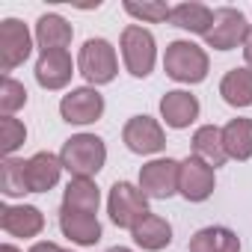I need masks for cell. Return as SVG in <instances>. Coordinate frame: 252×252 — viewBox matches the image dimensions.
Masks as SVG:
<instances>
[{
    "mask_svg": "<svg viewBox=\"0 0 252 252\" xmlns=\"http://www.w3.org/2000/svg\"><path fill=\"white\" fill-rule=\"evenodd\" d=\"M33 33L24 21L18 18H3L0 21V71L9 74L18 65H24L33 54Z\"/></svg>",
    "mask_w": 252,
    "mask_h": 252,
    "instance_id": "obj_6",
    "label": "cell"
},
{
    "mask_svg": "<svg viewBox=\"0 0 252 252\" xmlns=\"http://www.w3.org/2000/svg\"><path fill=\"white\" fill-rule=\"evenodd\" d=\"M163 71L166 77H172L175 83H202L211 71V60H208V51L190 39H175L166 45V54H163Z\"/></svg>",
    "mask_w": 252,
    "mask_h": 252,
    "instance_id": "obj_2",
    "label": "cell"
},
{
    "mask_svg": "<svg viewBox=\"0 0 252 252\" xmlns=\"http://www.w3.org/2000/svg\"><path fill=\"white\" fill-rule=\"evenodd\" d=\"M222 146H225V155L228 160H249L252 158V119L246 116H237L231 122H225L222 128Z\"/></svg>",
    "mask_w": 252,
    "mask_h": 252,
    "instance_id": "obj_22",
    "label": "cell"
},
{
    "mask_svg": "<svg viewBox=\"0 0 252 252\" xmlns=\"http://www.w3.org/2000/svg\"><path fill=\"white\" fill-rule=\"evenodd\" d=\"M0 134H3V143H0L3 146V155L12 158L27 140V125L21 119H15V116H3L0 119Z\"/></svg>",
    "mask_w": 252,
    "mask_h": 252,
    "instance_id": "obj_28",
    "label": "cell"
},
{
    "mask_svg": "<svg viewBox=\"0 0 252 252\" xmlns=\"http://www.w3.org/2000/svg\"><path fill=\"white\" fill-rule=\"evenodd\" d=\"M140 190L149 199L166 202L178 193V160L172 158H155L140 166Z\"/></svg>",
    "mask_w": 252,
    "mask_h": 252,
    "instance_id": "obj_11",
    "label": "cell"
},
{
    "mask_svg": "<svg viewBox=\"0 0 252 252\" xmlns=\"http://www.w3.org/2000/svg\"><path fill=\"white\" fill-rule=\"evenodd\" d=\"M74 74V60L68 51H45L36 60V83L48 92L65 89Z\"/></svg>",
    "mask_w": 252,
    "mask_h": 252,
    "instance_id": "obj_13",
    "label": "cell"
},
{
    "mask_svg": "<svg viewBox=\"0 0 252 252\" xmlns=\"http://www.w3.org/2000/svg\"><path fill=\"white\" fill-rule=\"evenodd\" d=\"M107 214L116 228L134 231L152 211H149V196L140 190V184L131 181H116L107 196Z\"/></svg>",
    "mask_w": 252,
    "mask_h": 252,
    "instance_id": "obj_4",
    "label": "cell"
},
{
    "mask_svg": "<svg viewBox=\"0 0 252 252\" xmlns=\"http://www.w3.org/2000/svg\"><path fill=\"white\" fill-rule=\"evenodd\" d=\"M220 95L228 107H252V68L249 65H237L228 68L220 80Z\"/></svg>",
    "mask_w": 252,
    "mask_h": 252,
    "instance_id": "obj_19",
    "label": "cell"
},
{
    "mask_svg": "<svg viewBox=\"0 0 252 252\" xmlns=\"http://www.w3.org/2000/svg\"><path fill=\"white\" fill-rule=\"evenodd\" d=\"M187 249L190 252H240V237L228 225H205L190 237Z\"/></svg>",
    "mask_w": 252,
    "mask_h": 252,
    "instance_id": "obj_20",
    "label": "cell"
},
{
    "mask_svg": "<svg viewBox=\"0 0 252 252\" xmlns=\"http://www.w3.org/2000/svg\"><path fill=\"white\" fill-rule=\"evenodd\" d=\"M0 187H3L6 196H24V193H30V187H27V160H21V158H3V166H0Z\"/></svg>",
    "mask_w": 252,
    "mask_h": 252,
    "instance_id": "obj_25",
    "label": "cell"
},
{
    "mask_svg": "<svg viewBox=\"0 0 252 252\" xmlns=\"http://www.w3.org/2000/svg\"><path fill=\"white\" fill-rule=\"evenodd\" d=\"M246 33H249L246 15L234 6H220L214 9V27L205 36V45L214 51H234V48H243Z\"/></svg>",
    "mask_w": 252,
    "mask_h": 252,
    "instance_id": "obj_9",
    "label": "cell"
},
{
    "mask_svg": "<svg viewBox=\"0 0 252 252\" xmlns=\"http://www.w3.org/2000/svg\"><path fill=\"white\" fill-rule=\"evenodd\" d=\"M60 160L71 178H95L107 163V146L98 134H74L63 143Z\"/></svg>",
    "mask_w": 252,
    "mask_h": 252,
    "instance_id": "obj_1",
    "label": "cell"
},
{
    "mask_svg": "<svg viewBox=\"0 0 252 252\" xmlns=\"http://www.w3.org/2000/svg\"><path fill=\"white\" fill-rule=\"evenodd\" d=\"M190 146H193V155L202 158L205 163H211L214 169L228 160L225 146H222V128H217V125H202V128H196Z\"/></svg>",
    "mask_w": 252,
    "mask_h": 252,
    "instance_id": "obj_23",
    "label": "cell"
},
{
    "mask_svg": "<svg viewBox=\"0 0 252 252\" xmlns=\"http://www.w3.org/2000/svg\"><path fill=\"white\" fill-rule=\"evenodd\" d=\"M243 60H246V65L252 68V24H249V33H246V42H243Z\"/></svg>",
    "mask_w": 252,
    "mask_h": 252,
    "instance_id": "obj_30",
    "label": "cell"
},
{
    "mask_svg": "<svg viewBox=\"0 0 252 252\" xmlns=\"http://www.w3.org/2000/svg\"><path fill=\"white\" fill-rule=\"evenodd\" d=\"M134 243L143 249V252H160L172 243V222L160 214H149L134 231H131Z\"/></svg>",
    "mask_w": 252,
    "mask_h": 252,
    "instance_id": "obj_18",
    "label": "cell"
},
{
    "mask_svg": "<svg viewBox=\"0 0 252 252\" xmlns=\"http://www.w3.org/2000/svg\"><path fill=\"white\" fill-rule=\"evenodd\" d=\"M60 252H71V249H60Z\"/></svg>",
    "mask_w": 252,
    "mask_h": 252,
    "instance_id": "obj_33",
    "label": "cell"
},
{
    "mask_svg": "<svg viewBox=\"0 0 252 252\" xmlns=\"http://www.w3.org/2000/svg\"><path fill=\"white\" fill-rule=\"evenodd\" d=\"M36 45H39V54L45 51H68L71 39H74V30L71 24L57 15V12H45L39 21H36Z\"/></svg>",
    "mask_w": 252,
    "mask_h": 252,
    "instance_id": "obj_17",
    "label": "cell"
},
{
    "mask_svg": "<svg viewBox=\"0 0 252 252\" xmlns=\"http://www.w3.org/2000/svg\"><path fill=\"white\" fill-rule=\"evenodd\" d=\"M199 110H202L199 98L193 92H187V89H169L160 98V119H163L166 128H172V131L190 128V125L199 119Z\"/></svg>",
    "mask_w": 252,
    "mask_h": 252,
    "instance_id": "obj_12",
    "label": "cell"
},
{
    "mask_svg": "<svg viewBox=\"0 0 252 252\" xmlns=\"http://www.w3.org/2000/svg\"><path fill=\"white\" fill-rule=\"evenodd\" d=\"M122 143L128 146V152L134 155H160L166 149V131H163V125L152 116H131L128 122H125V128H122Z\"/></svg>",
    "mask_w": 252,
    "mask_h": 252,
    "instance_id": "obj_8",
    "label": "cell"
},
{
    "mask_svg": "<svg viewBox=\"0 0 252 252\" xmlns=\"http://www.w3.org/2000/svg\"><path fill=\"white\" fill-rule=\"evenodd\" d=\"M0 252H24V249H18L15 243H3V249H0Z\"/></svg>",
    "mask_w": 252,
    "mask_h": 252,
    "instance_id": "obj_31",
    "label": "cell"
},
{
    "mask_svg": "<svg viewBox=\"0 0 252 252\" xmlns=\"http://www.w3.org/2000/svg\"><path fill=\"white\" fill-rule=\"evenodd\" d=\"M122 9L128 12L137 21H149V24H163L172 18V6L163 3V0H146V3H137V0H125Z\"/></svg>",
    "mask_w": 252,
    "mask_h": 252,
    "instance_id": "obj_26",
    "label": "cell"
},
{
    "mask_svg": "<svg viewBox=\"0 0 252 252\" xmlns=\"http://www.w3.org/2000/svg\"><path fill=\"white\" fill-rule=\"evenodd\" d=\"M27 252H60V246H57L54 240H39V243H33Z\"/></svg>",
    "mask_w": 252,
    "mask_h": 252,
    "instance_id": "obj_29",
    "label": "cell"
},
{
    "mask_svg": "<svg viewBox=\"0 0 252 252\" xmlns=\"http://www.w3.org/2000/svg\"><path fill=\"white\" fill-rule=\"evenodd\" d=\"M119 51L125 71L134 77H149L158 65V42L155 33L146 30L143 24H128L119 36Z\"/></svg>",
    "mask_w": 252,
    "mask_h": 252,
    "instance_id": "obj_3",
    "label": "cell"
},
{
    "mask_svg": "<svg viewBox=\"0 0 252 252\" xmlns=\"http://www.w3.org/2000/svg\"><path fill=\"white\" fill-rule=\"evenodd\" d=\"M217 190V169L196 155L178 160V196L187 202H208Z\"/></svg>",
    "mask_w": 252,
    "mask_h": 252,
    "instance_id": "obj_7",
    "label": "cell"
},
{
    "mask_svg": "<svg viewBox=\"0 0 252 252\" xmlns=\"http://www.w3.org/2000/svg\"><path fill=\"white\" fill-rule=\"evenodd\" d=\"M77 71L83 74L86 86H95V89H98V86L113 83L116 74H119L116 48H113L107 39H101V36L86 39L83 48H80V54H77Z\"/></svg>",
    "mask_w": 252,
    "mask_h": 252,
    "instance_id": "obj_5",
    "label": "cell"
},
{
    "mask_svg": "<svg viewBox=\"0 0 252 252\" xmlns=\"http://www.w3.org/2000/svg\"><path fill=\"white\" fill-rule=\"evenodd\" d=\"M104 95L95 86H77L68 89L60 101V116L68 125H92L104 116Z\"/></svg>",
    "mask_w": 252,
    "mask_h": 252,
    "instance_id": "obj_10",
    "label": "cell"
},
{
    "mask_svg": "<svg viewBox=\"0 0 252 252\" xmlns=\"http://www.w3.org/2000/svg\"><path fill=\"white\" fill-rule=\"evenodd\" d=\"M60 231L77 246H95L101 240L98 214H83V211H71L63 205H60Z\"/></svg>",
    "mask_w": 252,
    "mask_h": 252,
    "instance_id": "obj_15",
    "label": "cell"
},
{
    "mask_svg": "<svg viewBox=\"0 0 252 252\" xmlns=\"http://www.w3.org/2000/svg\"><path fill=\"white\" fill-rule=\"evenodd\" d=\"M0 225L9 237H39L45 231V214L36 205H3L0 211Z\"/></svg>",
    "mask_w": 252,
    "mask_h": 252,
    "instance_id": "obj_14",
    "label": "cell"
},
{
    "mask_svg": "<svg viewBox=\"0 0 252 252\" xmlns=\"http://www.w3.org/2000/svg\"><path fill=\"white\" fill-rule=\"evenodd\" d=\"M21 107H27L24 83H18L12 74H3V80H0V110H3V116H15Z\"/></svg>",
    "mask_w": 252,
    "mask_h": 252,
    "instance_id": "obj_27",
    "label": "cell"
},
{
    "mask_svg": "<svg viewBox=\"0 0 252 252\" xmlns=\"http://www.w3.org/2000/svg\"><path fill=\"white\" fill-rule=\"evenodd\" d=\"M169 24L205 39L211 33V27H214V9L205 6V3H196V0H190V3H178V6H172Z\"/></svg>",
    "mask_w": 252,
    "mask_h": 252,
    "instance_id": "obj_21",
    "label": "cell"
},
{
    "mask_svg": "<svg viewBox=\"0 0 252 252\" xmlns=\"http://www.w3.org/2000/svg\"><path fill=\"white\" fill-rule=\"evenodd\" d=\"M63 208L83 211V214H98L101 190H98L95 178H71L63 190Z\"/></svg>",
    "mask_w": 252,
    "mask_h": 252,
    "instance_id": "obj_24",
    "label": "cell"
},
{
    "mask_svg": "<svg viewBox=\"0 0 252 252\" xmlns=\"http://www.w3.org/2000/svg\"><path fill=\"white\" fill-rule=\"evenodd\" d=\"M63 160L60 155L51 152H36L33 158H27V187L30 193H48L60 184L63 178Z\"/></svg>",
    "mask_w": 252,
    "mask_h": 252,
    "instance_id": "obj_16",
    "label": "cell"
},
{
    "mask_svg": "<svg viewBox=\"0 0 252 252\" xmlns=\"http://www.w3.org/2000/svg\"><path fill=\"white\" fill-rule=\"evenodd\" d=\"M104 252H134V249H128V246H110V249H104Z\"/></svg>",
    "mask_w": 252,
    "mask_h": 252,
    "instance_id": "obj_32",
    "label": "cell"
}]
</instances>
